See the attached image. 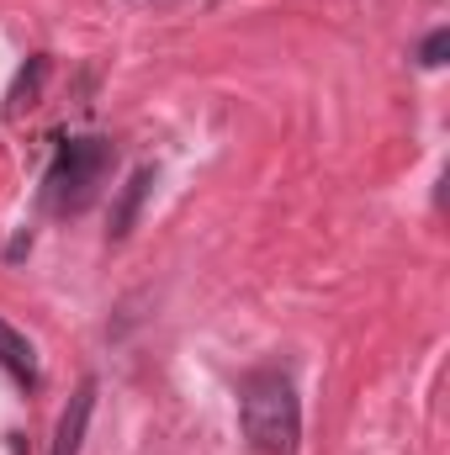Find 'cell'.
I'll use <instances>...</instances> for the list:
<instances>
[{
  "label": "cell",
  "instance_id": "obj_1",
  "mask_svg": "<svg viewBox=\"0 0 450 455\" xmlns=\"http://www.w3.org/2000/svg\"><path fill=\"white\" fill-rule=\"evenodd\" d=\"M238 413H244V435L260 455H297L302 440V403L297 387L281 371H254L238 392Z\"/></svg>",
  "mask_w": 450,
  "mask_h": 455
},
{
  "label": "cell",
  "instance_id": "obj_2",
  "mask_svg": "<svg viewBox=\"0 0 450 455\" xmlns=\"http://www.w3.org/2000/svg\"><path fill=\"white\" fill-rule=\"evenodd\" d=\"M112 143L107 138H69L53 164H48V180H43V202L53 212H85L101 191V180L112 175Z\"/></svg>",
  "mask_w": 450,
  "mask_h": 455
},
{
  "label": "cell",
  "instance_id": "obj_3",
  "mask_svg": "<svg viewBox=\"0 0 450 455\" xmlns=\"http://www.w3.org/2000/svg\"><path fill=\"white\" fill-rule=\"evenodd\" d=\"M91 408H96V381H80V392L69 397V408H64V419H59L53 455H80V445H85V429H91Z\"/></svg>",
  "mask_w": 450,
  "mask_h": 455
},
{
  "label": "cell",
  "instance_id": "obj_4",
  "mask_svg": "<svg viewBox=\"0 0 450 455\" xmlns=\"http://www.w3.org/2000/svg\"><path fill=\"white\" fill-rule=\"evenodd\" d=\"M48 53H32L21 69H16V80H11V91H5V122H16L21 112H32L37 101H43V85H48Z\"/></svg>",
  "mask_w": 450,
  "mask_h": 455
},
{
  "label": "cell",
  "instance_id": "obj_5",
  "mask_svg": "<svg viewBox=\"0 0 450 455\" xmlns=\"http://www.w3.org/2000/svg\"><path fill=\"white\" fill-rule=\"evenodd\" d=\"M0 365H5L21 387H37V355H32V344L21 339L5 318H0Z\"/></svg>",
  "mask_w": 450,
  "mask_h": 455
},
{
  "label": "cell",
  "instance_id": "obj_6",
  "mask_svg": "<svg viewBox=\"0 0 450 455\" xmlns=\"http://www.w3.org/2000/svg\"><path fill=\"white\" fill-rule=\"evenodd\" d=\"M154 191V170H138L127 186H122V202H117L112 212V238H127L133 233V223H138V207H143V196Z\"/></svg>",
  "mask_w": 450,
  "mask_h": 455
},
{
  "label": "cell",
  "instance_id": "obj_7",
  "mask_svg": "<svg viewBox=\"0 0 450 455\" xmlns=\"http://www.w3.org/2000/svg\"><path fill=\"white\" fill-rule=\"evenodd\" d=\"M446 48H450V32L440 27V32H430V37H424V48H419V64H424V69H440V64H446Z\"/></svg>",
  "mask_w": 450,
  "mask_h": 455
}]
</instances>
